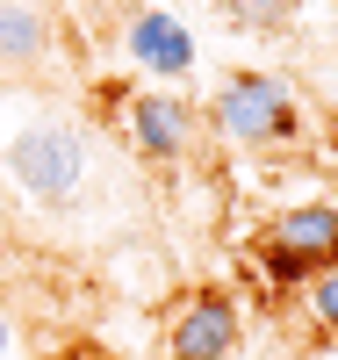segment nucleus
Instances as JSON below:
<instances>
[{
	"mask_svg": "<svg viewBox=\"0 0 338 360\" xmlns=\"http://www.w3.org/2000/svg\"><path fill=\"white\" fill-rule=\"evenodd\" d=\"M209 115H216V130L230 144H252V152H266V144H288L302 130V101L288 79L273 72H230L216 94H209Z\"/></svg>",
	"mask_w": 338,
	"mask_h": 360,
	"instance_id": "nucleus-1",
	"label": "nucleus"
},
{
	"mask_svg": "<svg viewBox=\"0 0 338 360\" xmlns=\"http://www.w3.org/2000/svg\"><path fill=\"white\" fill-rule=\"evenodd\" d=\"M8 173H15L22 195H37L44 209H58V202H72L79 180H86V144H79L72 123L37 115V123H22L8 137Z\"/></svg>",
	"mask_w": 338,
	"mask_h": 360,
	"instance_id": "nucleus-2",
	"label": "nucleus"
},
{
	"mask_svg": "<svg viewBox=\"0 0 338 360\" xmlns=\"http://www.w3.org/2000/svg\"><path fill=\"white\" fill-rule=\"evenodd\" d=\"M259 259L273 281H317L324 266H338V202H288L266 224Z\"/></svg>",
	"mask_w": 338,
	"mask_h": 360,
	"instance_id": "nucleus-3",
	"label": "nucleus"
},
{
	"mask_svg": "<svg viewBox=\"0 0 338 360\" xmlns=\"http://www.w3.org/2000/svg\"><path fill=\"white\" fill-rule=\"evenodd\" d=\"M238 332H245V310L230 288H188L180 310L166 317V360H230L238 353Z\"/></svg>",
	"mask_w": 338,
	"mask_h": 360,
	"instance_id": "nucleus-4",
	"label": "nucleus"
},
{
	"mask_svg": "<svg viewBox=\"0 0 338 360\" xmlns=\"http://www.w3.org/2000/svg\"><path fill=\"white\" fill-rule=\"evenodd\" d=\"M122 130H130L137 159L173 166V159H188V152H195L202 115H195V101H188V94H137L130 108H122Z\"/></svg>",
	"mask_w": 338,
	"mask_h": 360,
	"instance_id": "nucleus-5",
	"label": "nucleus"
},
{
	"mask_svg": "<svg viewBox=\"0 0 338 360\" xmlns=\"http://www.w3.org/2000/svg\"><path fill=\"white\" fill-rule=\"evenodd\" d=\"M122 51H130V65H144L151 79H188L195 72V37H188V22L166 15V8H137L122 22Z\"/></svg>",
	"mask_w": 338,
	"mask_h": 360,
	"instance_id": "nucleus-6",
	"label": "nucleus"
},
{
	"mask_svg": "<svg viewBox=\"0 0 338 360\" xmlns=\"http://www.w3.org/2000/svg\"><path fill=\"white\" fill-rule=\"evenodd\" d=\"M51 58V15L37 0H0V65L8 72H29Z\"/></svg>",
	"mask_w": 338,
	"mask_h": 360,
	"instance_id": "nucleus-7",
	"label": "nucleus"
},
{
	"mask_svg": "<svg viewBox=\"0 0 338 360\" xmlns=\"http://www.w3.org/2000/svg\"><path fill=\"white\" fill-rule=\"evenodd\" d=\"M223 15L245 29H288L295 22V0H223Z\"/></svg>",
	"mask_w": 338,
	"mask_h": 360,
	"instance_id": "nucleus-8",
	"label": "nucleus"
},
{
	"mask_svg": "<svg viewBox=\"0 0 338 360\" xmlns=\"http://www.w3.org/2000/svg\"><path fill=\"white\" fill-rule=\"evenodd\" d=\"M310 324L324 339H338V266H324V274L310 281Z\"/></svg>",
	"mask_w": 338,
	"mask_h": 360,
	"instance_id": "nucleus-9",
	"label": "nucleus"
},
{
	"mask_svg": "<svg viewBox=\"0 0 338 360\" xmlns=\"http://www.w3.org/2000/svg\"><path fill=\"white\" fill-rule=\"evenodd\" d=\"M0 360H15V324H8V310H0Z\"/></svg>",
	"mask_w": 338,
	"mask_h": 360,
	"instance_id": "nucleus-10",
	"label": "nucleus"
}]
</instances>
